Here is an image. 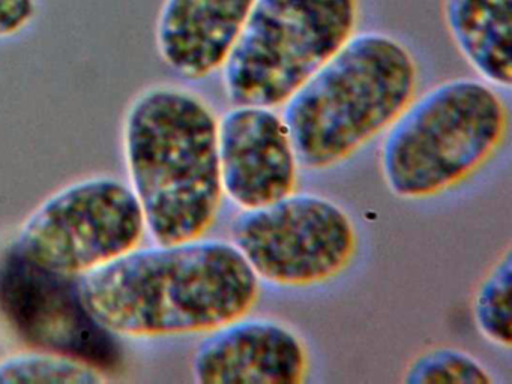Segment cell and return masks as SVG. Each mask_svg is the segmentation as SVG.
Here are the masks:
<instances>
[{"label":"cell","instance_id":"obj_1","mask_svg":"<svg viewBox=\"0 0 512 384\" xmlns=\"http://www.w3.org/2000/svg\"><path fill=\"white\" fill-rule=\"evenodd\" d=\"M259 291L232 242L202 237L133 249L77 282L95 323L133 339L211 332L247 315Z\"/></svg>","mask_w":512,"mask_h":384},{"label":"cell","instance_id":"obj_2","mask_svg":"<svg viewBox=\"0 0 512 384\" xmlns=\"http://www.w3.org/2000/svg\"><path fill=\"white\" fill-rule=\"evenodd\" d=\"M122 149L152 240L170 245L205 236L223 197L212 108L190 90L149 87L127 108Z\"/></svg>","mask_w":512,"mask_h":384},{"label":"cell","instance_id":"obj_3","mask_svg":"<svg viewBox=\"0 0 512 384\" xmlns=\"http://www.w3.org/2000/svg\"><path fill=\"white\" fill-rule=\"evenodd\" d=\"M418 66L398 39L353 33L286 102L299 164L328 170L386 131L415 98Z\"/></svg>","mask_w":512,"mask_h":384},{"label":"cell","instance_id":"obj_4","mask_svg":"<svg viewBox=\"0 0 512 384\" xmlns=\"http://www.w3.org/2000/svg\"><path fill=\"white\" fill-rule=\"evenodd\" d=\"M508 108L485 81L454 78L413 98L386 129L380 173L404 200L436 197L469 179L505 140Z\"/></svg>","mask_w":512,"mask_h":384},{"label":"cell","instance_id":"obj_5","mask_svg":"<svg viewBox=\"0 0 512 384\" xmlns=\"http://www.w3.org/2000/svg\"><path fill=\"white\" fill-rule=\"evenodd\" d=\"M358 0H256L223 65L233 105L280 107L355 33Z\"/></svg>","mask_w":512,"mask_h":384},{"label":"cell","instance_id":"obj_6","mask_svg":"<svg viewBox=\"0 0 512 384\" xmlns=\"http://www.w3.org/2000/svg\"><path fill=\"white\" fill-rule=\"evenodd\" d=\"M145 234V215L131 186L92 177L47 197L23 222L14 252L38 269L71 278L139 248Z\"/></svg>","mask_w":512,"mask_h":384},{"label":"cell","instance_id":"obj_7","mask_svg":"<svg viewBox=\"0 0 512 384\" xmlns=\"http://www.w3.org/2000/svg\"><path fill=\"white\" fill-rule=\"evenodd\" d=\"M230 239L257 278L281 287H311L340 275L355 257L358 236L349 213L316 194L286 195L242 210Z\"/></svg>","mask_w":512,"mask_h":384},{"label":"cell","instance_id":"obj_8","mask_svg":"<svg viewBox=\"0 0 512 384\" xmlns=\"http://www.w3.org/2000/svg\"><path fill=\"white\" fill-rule=\"evenodd\" d=\"M223 195L242 210L295 192L298 158L283 117L271 107L233 105L218 120Z\"/></svg>","mask_w":512,"mask_h":384},{"label":"cell","instance_id":"obj_9","mask_svg":"<svg viewBox=\"0 0 512 384\" xmlns=\"http://www.w3.org/2000/svg\"><path fill=\"white\" fill-rule=\"evenodd\" d=\"M307 371V347L292 327L245 315L208 332L191 362L199 384H299Z\"/></svg>","mask_w":512,"mask_h":384},{"label":"cell","instance_id":"obj_10","mask_svg":"<svg viewBox=\"0 0 512 384\" xmlns=\"http://www.w3.org/2000/svg\"><path fill=\"white\" fill-rule=\"evenodd\" d=\"M256 0H164L158 14V53L190 80L223 68Z\"/></svg>","mask_w":512,"mask_h":384},{"label":"cell","instance_id":"obj_11","mask_svg":"<svg viewBox=\"0 0 512 384\" xmlns=\"http://www.w3.org/2000/svg\"><path fill=\"white\" fill-rule=\"evenodd\" d=\"M443 20L461 56L497 87L512 83V0H442Z\"/></svg>","mask_w":512,"mask_h":384},{"label":"cell","instance_id":"obj_12","mask_svg":"<svg viewBox=\"0 0 512 384\" xmlns=\"http://www.w3.org/2000/svg\"><path fill=\"white\" fill-rule=\"evenodd\" d=\"M101 384L98 366L49 350L23 351L0 360V384Z\"/></svg>","mask_w":512,"mask_h":384},{"label":"cell","instance_id":"obj_13","mask_svg":"<svg viewBox=\"0 0 512 384\" xmlns=\"http://www.w3.org/2000/svg\"><path fill=\"white\" fill-rule=\"evenodd\" d=\"M511 291L512 257L508 248L478 285L472 305L479 333L506 350L512 344Z\"/></svg>","mask_w":512,"mask_h":384},{"label":"cell","instance_id":"obj_14","mask_svg":"<svg viewBox=\"0 0 512 384\" xmlns=\"http://www.w3.org/2000/svg\"><path fill=\"white\" fill-rule=\"evenodd\" d=\"M407 384H490L488 369L472 354L454 347H436L419 354L404 372Z\"/></svg>","mask_w":512,"mask_h":384},{"label":"cell","instance_id":"obj_15","mask_svg":"<svg viewBox=\"0 0 512 384\" xmlns=\"http://www.w3.org/2000/svg\"><path fill=\"white\" fill-rule=\"evenodd\" d=\"M35 11V0H0V38H8L25 29Z\"/></svg>","mask_w":512,"mask_h":384}]
</instances>
